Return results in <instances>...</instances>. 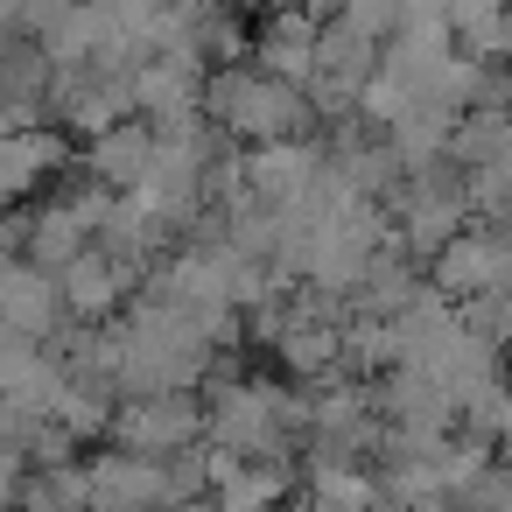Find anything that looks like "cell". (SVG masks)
<instances>
[{"mask_svg":"<svg viewBox=\"0 0 512 512\" xmlns=\"http://www.w3.org/2000/svg\"><path fill=\"white\" fill-rule=\"evenodd\" d=\"M197 113L239 141V148H260V141H295V134H316V106L302 85H281L253 64H211L204 71V92H197Z\"/></svg>","mask_w":512,"mask_h":512,"instance_id":"obj_1","label":"cell"},{"mask_svg":"<svg viewBox=\"0 0 512 512\" xmlns=\"http://www.w3.org/2000/svg\"><path fill=\"white\" fill-rule=\"evenodd\" d=\"M197 435H204L197 393H127V400H113V428H106V442L134 449V456H176Z\"/></svg>","mask_w":512,"mask_h":512,"instance_id":"obj_2","label":"cell"},{"mask_svg":"<svg viewBox=\"0 0 512 512\" xmlns=\"http://www.w3.org/2000/svg\"><path fill=\"white\" fill-rule=\"evenodd\" d=\"M127 295H134V274H127L106 246H85V253H71V260L57 267V302H64V316H78V323L120 316Z\"/></svg>","mask_w":512,"mask_h":512,"instance_id":"obj_3","label":"cell"},{"mask_svg":"<svg viewBox=\"0 0 512 512\" xmlns=\"http://www.w3.org/2000/svg\"><path fill=\"white\" fill-rule=\"evenodd\" d=\"M316 169H323V141H316V134L246 148V183H253V197L274 204V211H281V204H302L309 183H316Z\"/></svg>","mask_w":512,"mask_h":512,"instance_id":"obj_4","label":"cell"},{"mask_svg":"<svg viewBox=\"0 0 512 512\" xmlns=\"http://www.w3.org/2000/svg\"><path fill=\"white\" fill-rule=\"evenodd\" d=\"M92 505L99 512H162V456H134V449H99L85 463Z\"/></svg>","mask_w":512,"mask_h":512,"instance_id":"obj_5","label":"cell"},{"mask_svg":"<svg viewBox=\"0 0 512 512\" xmlns=\"http://www.w3.org/2000/svg\"><path fill=\"white\" fill-rule=\"evenodd\" d=\"M246 64L267 71V78H281V85H309V71H316V15L267 8V22L246 43Z\"/></svg>","mask_w":512,"mask_h":512,"instance_id":"obj_6","label":"cell"},{"mask_svg":"<svg viewBox=\"0 0 512 512\" xmlns=\"http://www.w3.org/2000/svg\"><path fill=\"white\" fill-rule=\"evenodd\" d=\"M428 288H442L449 302L498 288V239H491V225L470 218L463 232H449V239L428 253Z\"/></svg>","mask_w":512,"mask_h":512,"instance_id":"obj_7","label":"cell"},{"mask_svg":"<svg viewBox=\"0 0 512 512\" xmlns=\"http://www.w3.org/2000/svg\"><path fill=\"white\" fill-rule=\"evenodd\" d=\"M295 484H302V498L316 512H379V477L358 456H316V449H302V477Z\"/></svg>","mask_w":512,"mask_h":512,"instance_id":"obj_8","label":"cell"},{"mask_svg":"<svg viewBox=\"0 0 512 512\" xmlns=\"http://www.w3.org/2000/svg\"><path fill=\"white\" fill-rule=\"evenodd\" d=\"M148 155H155V127H148L141 113H127V120H113L106 134L85 141V176L120 197V190H134V183L148 176Z\"/></svg>","mask_w":512,"mask_h":512,"instance_id":"obj_9","label":"cell"},{"mask_svg":"<svg viewBox=\"0 0 512 512\" xmlns=\"http://www.w3.org/2000/svg\"><path fill=\"white\" fill-rule=\"evenodd\" d=\"M0 323L22 330V337H50L64 323L57 274H43L36 260H8V267H0Z\"/></svg>","mask_w":512,"mask_h":512,"instance_id":"obj_10","label":"cell"},{"mask_svg":"<svg viewBox=\"0 0 512 512\" xmlns=\"http://www.w3.org/2000/svg\"><path fill=\"white\" fill-rule=\"evenodd\" d=\"M449 127H456V106H442V99H407V106L379 127V141L393 148L400 169H421V162H435V155L449 148Z\"/></svg>","mask_w":512,"mask_h":512,"instance_id":"obj_11","label":"cell"},{"mask_svg":"<svg viewBox=\"0 0 512 512\" xmlns=\"http://www.w3.org/2000/svg\"><path fill=\"white\" fill-rule=\"evenodd\" d=\"M372 71H379V43L358 36L344 15H323V22H316V71H309V78H330V85L358 92Z\"/></svg>","mask_w":512,"mask_h":512,"instance_id":"obj_12","label":"cell"},{"mask_svg":"<svg viewBox=\"0 0 512 512\" xmlns=\"http://www.w3.org/2000/svg\"><path fill=\"white\" fill-rule=\"evenodd\" d=\"M274 358H281V379H295L302 393L323 386V379H344V365H337V323H288L274 337Z\"/></svg>","mask_w":512,"mask_h":512,"instance_id":"obj_13","label":"cell"},{"mask_svg":"<svg viewBox=\"0 0 512 512\" xmlns=\"http://www.w3.org/2000/svg\"><path fill=\"white\" fill-rule=\"evenodd\" d=\"M85 246H92V225H85L64 197H57V204H43V211L29 218V232H22V253H29L43 274H57V267H64L71 253H85Z\"/></svg>","mask_w":512,"mask_h":512,"instance_id":"obj_14","label":"cell"},{"mask_svg":"<svg viewBox=\"0 0 512 512\" xmlns=\"http://www.w3.org/2000/svg\"><path fill=\"white\" fill-rule=\"evenodd\" d=\"M456 316L470 323V330H484L498 351H512V288H484V295H463L456 302Z\"/></svg>","mask_w":512,"mask_h":512,"instance_id":"obj_15","label":"cell"},{"mask_svg":"<svg viewBox=\"0 0 512 512\" xmlns=\"http://www.w3.org/2000/svg\"><path fill=\"white\" fill-rule=\"evenodd\" d=\"M337 15L358 29V36H372V43H386L407 15H400V0H337Z\"/></svg>","mask_w":512,"mask_h":512,"instance_id":"obj_16","label":"cell"},{"mask_svg":"<svg viewBox=\"0 0 512 512\" xmlns=\"http://www.w3.org/2000/svg\"><path fill=\"white\" fill-rule=\"evenodd\" d=\"M15 491H22V449H8V442H0V512L15 505Z\"/></svg>","mask_w":512,"mask_h":512,"instance_id":"obj_17","label":"cell"},{"mask_svg":"<svg viewBox=\"0 0 512 512\" xmlns=\"http://www.w3.org/2000/svg\"><path fill=\"white\" fill-rule=\"evenodd\" d=\"M491 442H498V456H512V393H505V407H498V428H491Z\"/></svg>","mask_w":512,"mask_h":512,"instance_id":"obj_18","label":"cell"},{"mask_svg":"<svg viewBox=\"0 0 512 512\" xmlns=\"http://www.w3.org/2000/svg\"><path fill=\"white\" fill-rule=\"evenodd\" d=\"M505 393H512V351H505Z\"/></svg>","mask_w":512,"mask_h":512,"instance_id":"obj_19","label":"cell"}]
</instances>
